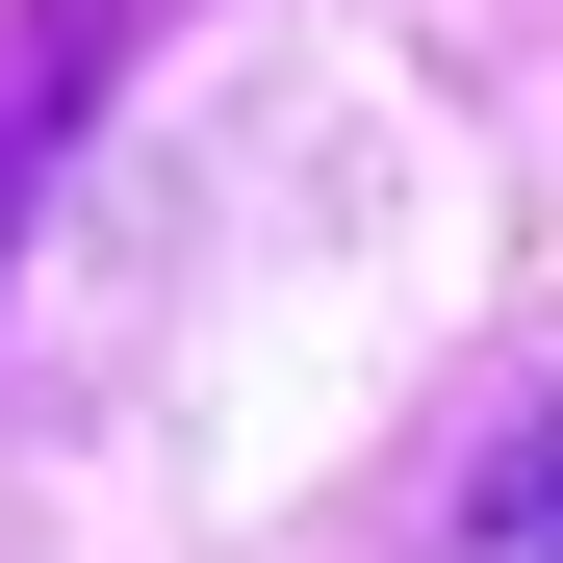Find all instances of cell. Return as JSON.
<instances>
[{
	"instance_id": "1",
	"label": "cell",
	"mask_w": 563,
	"mask_h": 563,
	"mask_svg": "<svg viewBox=\"0 0 563 563\" xmlns=\"http://www.w3.org/2000/svg\"><path fill=\"white\" fill-rule=\"evenodd\" d=\"M129 26H154V0H0V256H26V206H52V154L103 129V77H129Z\"/></svg>"
},
{
	"instance_id": "2",
	"label": "cell",
	"mask_w": 563,
	"mask_h": 563,
	"mask_svg": "<svg viewBox=\"0 0 563 563\" xmlns=\"http://www.w3.org/2000/svg\"><path fill=\"white\" fill-rule=\"evenodd\" d=\"M461 538H487V563H563V385L487 435V487H461Z\"/></svg>"
}]
</instances>
